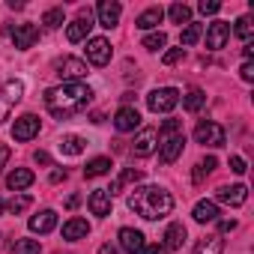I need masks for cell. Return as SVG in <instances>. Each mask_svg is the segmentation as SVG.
<instances>
[{
	"instance_id": "cell-1",
	"label": "cell",
	"mask_w": 254,
	"mask_h": 254,
	"mask_svg": "<svg viewBox=\"0 0 254 254\" xmlns=\"http://www.w3.org/2000/svg\"><path fill=\"white\" fill-rule=\"evenodd\" d=\"M90 102H93V90L84 81H66V84H57V87L45 90V108L57 120H66V117L84 111Z\"/></svg>"
},
{
	"instance_id": "cell-2",
	"label": "cell",
	"mask_w": 254,
	"mask_h": 254,
	"mask_svg": "<svg viewBox=\"0 0 254 254\" xmlns=\"http://www.w3.org/2000/svg\"><path fill=\"white\" fill-rule=\"evenodd\" d=\"M129 209L147 221H159V218H168L171 209H174V197L168 189L162 186H135L132 194H129Z\"/></svg>"
},
{
	"instance_id": "cell-3",
	"label": "cell",
	"mask_w": 254,
	"mask_h": 254,
	"mask_svg": "<svg viewBox=\"0 0 254 254\" xmlns=\"http://www.w3.org/2000/svg\"><path fill=\"white\" fill-rule=\"evenodd\" d=\"M180 105V90L177 87H159L147 96V108L153 114H171Z\"/></svg>"
},
{
	"instance_id": "cell-4",
	"label": "cell",
	"mask_w": 254,
	"mask_h": 254,
	"mask_svg": "<svg viewBox=\"0 0 254 254\" xmlns=\"http://www.w3.org/2000/svg\"><path fill=\"white\" fill-rule=\"evenodd\" d=\"M51 69H54L57 78H63V84H66V81H81V78L87 75V63L78 60V57H57Z\"/></svg>"
},
{
	"instance_id": "cell-5",
	"label": "cell",
	"mask_w": 254,
	"mask_h": 254,
	"mask_svg": "<svg viewBox=\"0 0 254 254\" xmlns=\"http://www.w3.org/2000/svg\"><path fill=\"white\" fill-rule=\"evenodd\" d=\"M224 138H227L224 129H221L218 123H212V120H203V123L194 126V141L203 144V147H221Z\"/></svg>"
},
{
	"instance_id": "cell-6",
	"label": "cell",
	"mask_w": 254,
	"mask_h": 254,
	"mask_svg": "<svg viewBox=\"0 0 254 254\" xmlns=\"http://www.w3.org/2000/svg\"><path fill=\"white\" fill-rule=\"evenodd\" d=\"M111 54H114V48H111V42H108L105 36L87 39V63H93V66H108V63H111Z\"/></svg>"
},
{
	"instance_id": "cell-7",
	"label": "cell",
	"mask_w": 254,
	"mask_h": 254,
	"mask_svg": "<svg viewBox=\"0 0 254 254\" xmlns=\"http://www.w3.org/2000/svg\"><path fill=\"white\" fill-rule=\"evenodd\" d=\"M183 147H186V135H168V138H159V159L165 165H174L180 156H183Z\"/></svg>"
},
{
	"instance_id": "cell-8",
	"label": "cell",
	"mask_w": 254,
	"mask_h": 254,
	"mask_svg": "<svg viewBox=\"0 0 254 254\" xmlns=\"http://www.w3.org/2000/svg\"><path fill=\"white\" fill-rule=\"evenodd\" d=\"M9 36H12V45L18 51H27L39 42V27L36 24H15V27H9Z\"/></svg>"
},
{
	"instance_id": "cell-9",
	"label": "cell",
	"mask_w": 254,
	"mask_h": 254,
	"mask_svg": "<svg viewBox=\"0 0 254 254\" xmlns=\"http://www.w3.org/2000/svg\"><path fill=\"white\" fill-rule=\"evenodd\" d=\"M159 150V129H141L135 135V144H132V153L138 159H147Z\"/></svg>"
},
{
	"instance_id": "cell-10",
	"label": "cell",
	"mask_w": 254,
	"mask_h": 254,
	"mask_svg": "<svg viewBox=\"0 0 254 254\" xmlns=\"http://www.w3.org/2000/svg\"><path fill=\"white\" fill-rule=\"evenodd\" d=\"M39 117L36 114H21L18 120H15V126H12V138L15 141H33L36 135H39Z\"/></svg>"
},
{
	"instance_id": "cell-11",
	"label": "cell",
	"mask_w": 254,
	"mask_h": 254,
	"mask_svg": "<svg viewBox=\"0 0 254 254\" xmlns=\"http://www.w3.org/2000/svg\"><path fill=\"white\" fill-rule=\"evenodd\" d=\"M90 30H93V15H90V9H81V15L66 27V39L69 42H84V39H90Z\"/></svg>"
},
{
	"instance_id": "cell-12",
	"label": "cell",
	"mask_w": 254,
	"mask_h": 254,
	"mask_svg": "<svg viewBox=\"0 0 254 254\" xmlns=\"http://www.w3.org/2000/svg\"><path fill=\"white\" fill-rule=\"evenodd\" d=\"M230 39V24L227 21H212L206 24V48L209 51H221Z\"/></svg>"
},
{
	"instance_id": "cell-13",
	"label": "cell",
	"mask_w": 254,
	"mask_h": 254,
	"mask_svg": "<svg viewBox=\"0 0 254 254\" xmlns=\"http://www.w3.org/2000/svg\"><path fill=\"white\" fill-rule=\"evenodd\" d=\"M120 15H123V6L117 3V0H102V3L96 6V18H99V24H102L105 30L117 27V24H120Z\"/></svg>"
},
{
	"instance_id": "cell-14",
	"label": "cell",
	"mask_w": 254,
	"mask_h": 254,
	"mask_svg": "<svg viewBox=\"0 0 254 254\" xmlns=\"http://www.w3.org/2000/svg\"><path fill=\"white\" fill-rule=\"evenodd\" d=\"M114 126H117V132H135L138 126H141V114L129 105H123L117 114H114Z\"/></svg>"
},
{
	"instance_id": "cell-15",
	"label": "cell",
	"mask_w": 254,
	"mask_h": 254,
	"mask_svg": "<svg viewBox=\"0 0 254 254\" xmlns=\"http://www.w3.org/2000/svg\"><path fill=\"white\" fill-rule=\"evenodd\" d=\"M141 177H144V174H141L138 168H123V171L117 174V180L111 183V189H105V191L114 197V194L126 191V186H138V183H141Z\"/></svg>"
},
{
	"instance_id": "cell-16",
	"label": "cell",
	"mask_w": 254,
	"mask_h": 254,
	"mask_svg": "<svg viewBox=\"0 0 254 254\" xmlns=\"http://www.w3.org/2000/svg\"><path fill=\"white\" fill-rule=\"evenodd\" d=\"M144 245H147V242H144V233H141V230H135V227H123V230H120V248H123L126 254H141Z\"/></svg>"
},
{
	"instance_id": "cell-17",
	"label": "cell",
	"mask_w": 254,
	"mask_h": 254,
	"mask_svg": "<svg viewBox=\"0 0 254 254\" xmlns=\"http://www.w3.org/2000/svg\"><path fill=\"white\" fill-rule=\"evenodd\" d=\"M218 203H227V206H242L248 200V189L239 183V186H221L218 189Z\"/></svg>"
},
{
	"instance_id": "cell-18",
	"label": "cell",
	"mask_w": 254,
	"mask_h": 254,
	"mask_svg": "<svg viewBox=\"0 0 254 254\" xmlns=\"http://www.w3.org/2000/svg\"><path fill=\"white\" fill-rule=\"evenodd\" d=\"M27 227L33 230V233H51L54 227H57V212L54 209H42V212H36V215H30V221H27Z\"/></svg>"
},
{
	"instance_id": "cell-19",
	"label": "cell",
	"mask_w": 254,
	"mask_h": 254,
	"mask_svg": "<svg viewBox=\"0 0 254 254\" xmlns=\"http://www.w3.org/2000/svg\"><path fill=\"white\" fill-rule=\"evenodd\" d=\"M111 200H114V197H111L105 189H96V191L87 197V206H90V212H93V215L108 218V215H111Z\"/></svg>"
},
{
	"instance_id": "cell-20",
	"label": "cell",
	"mask_w": 254,
	"mask_h": 254,
	"mask_svg": "<svg viewBox=\"0 0 254 254\" xmlns=\"http://www.w3.org/2000/svg\"><path fill=\"white\" fill-rule=\"evenodd\" d=\"M33 171H27V168H15V171H9V177H6V189L9 191H24V189H30L33 186Z\"/></svg>"
},
{
	"instance_id": "cell-21",
	"label": "cell",
	"mask_w": 254,
	"mask_h": 254,
	"mask_svg": "<svg viewBox=\"0 0 254 254\" xmlns=\"http://www.w3.org/2000/svg\"><path fill=\"white\" fill-rule=\"evenodd\" d=\"M162 18H165V9H162V6H150V9H144V12L135 18V27H138V30H156V27L162 24Z\"/></svg>"
},
{
	"instance_id": "cell-22",
	"label": "cell",
	"mask_w": 254,
	"mask_h": 254,
	"mask_svg": "<svg viewBox=\"0 0 254 254\" xmlns=\"http://www.w3.org/2000/svg\"><path fill=\"white\" fill-rule=\"evenodd\" d=\"M194 221L197 224H209V221H218V203L215 200H197L194 209H191Z\"/></svg>"
},
{
	"instance_id": "cell-23",
	"label": "cell",
	"mask_w": 254,
	"mask_h": 254,
	"mask_svg": "<svg viewBox=\"0 0 254 254\" xmlns=\"http://www.w3.org/2000/svg\"><path fill=\"white\" fill-rule=\"evenodd\" d=\"M87 236H90V224H87V218H69V221L63 224V239L78 242V239H87Z\"/></svg>"
},
{
	"instance_id": "cell-24",
	"label": "cell",
	"mask_w": 254,
	"mask_h": 254,
	"mask_svg": "<svg viewBox=\"0 0 254 254\" xmlns=\"http://www.w3.org/2000/svg\"><path fill=\"white\" fill-rule=\"evenodd\" d=\"M183 242H186V224L183 221H174V224H168V230H165V248L168 251H177V248H183Z\"/></svg>"
},
{
	"instance_id": "cell-25",
	"label": "cell",
	"mask_w": 254,
	"mask_h": 254,
	"mask_svg": "<svg viewBox=\"0 0 254 254\" xmlns=\"http://www.w3.org/2000/svg\"><path fill=\"white\" fill-rule=\"evenodd\" d=\"M221 251H224V239H221L218 233H212V236H203V239L194 245L191 254H221Z\"/></svg>"
},
{
	"instance_id": "cell-26",
	"label": "cell",
	"mask_w": 254,
	"mask_h": 254,
	"mask_svg": "<svg viewBox=\"0 0 254 254\" xmlns=\"http://www.w3.org/2000/svg\"><path fill=\"white\" fill-rule=\"evenodd\" d=\"M111 168H114V165H111V159H108V156H99V159L87 162V168H84V177H87V180H96V177H105Z\"/></svg>"
},
{
	"instance_id": "cell-27",
	"label": "cell",
	"mask_w": 254,
	"mask_h": 254,
	"mask_svg": "<svg viewBox=\"0 0 254 254\" xmlns=\"http://www.w3.org/2000/svg\"><path fill=\"white\" fill-rule=\"evenodd\" d=\"M203 105H206V93H203V90H189V93L183 96V108H186L189 114H197Z\"/></svg>"
},
{
	"instance_id": "cell-28",
	"label": "cell",
	"mask_w": 254,
	"mask_h": 254,
	"mask_svg": "<svg viewBox=\"0 0 254 254\" xmlns=\"http://www.w3.org/2000/svg\"><path fill=\"white\" fill-rule=\"evenodd\" d=\"M30 206H33V197H30V194H15L12 200L3 203V212H9V215H21V212L30 209Z\"/></svg>"
},
{
	"instance_id": "cell-29",
	"label": "cell",
	"mask_w": 254,
	"mask_h": 254,
	"mask_svg": "<svg viewBox=\"0 0 254 254\" xmlns=\"http://www.w3.org/2000/svg\"><path fill=\"white\" fill-rule=\"evenodd\" d=\"M63 21H66L63 6H51V9H45V15H42V27H45V30H57Z\"/></svg>"
},
{
	"instance_id": "cell-30",
	"label": "cell",
	"mask_w": 254,
	"mask_h": 254,
	"mask_svg": "<svg viewBox=\"0 0 254 254\" xmlns=\"http://www.w3.org/2000/svg\"><path fill=\"white\" fill-rule=\"evenodd\" d=\"M60 153H63V156H81V153H84V138L66 135V138L60 141Z\"/></svg>"
},
{
	"instance_id": "cell-31",
	"label": "cell",
	"mask_w": 254,
	"mask_h": 254,
	"mask_svg": "<svg viewBox=\"0 0 254 254\" xmlns=\"http://www.w3.org/2000/svg\"><path fill=\"white\" fill-rule=\"evenodd\" d=\"M215 168H218L215 156H206V159H200V162L194 165V174H191V180H194V183H203V177H209Z\"/></svg>"
},
{
	"instance_id": "cell-32",
	"label": "cell",
	"mask_w": 254,
	"mask_h": 254,
	"mask_svg": "<svg viewBox=\"0 0 254 254\" xmlns=\"http://www.w3.org/2000/svg\"><path fill=\"white\" fill-rule=\"evenodd\" d=\"M168 15L174 24H191V6H186V3H174L168 9Z\"/></svg>"
},
{
	"instance_id": "cell-33",
	"label": "cell",
	"mask_w": 254,
	"mask_h": 254,
	"mask_svg": "<svg viewBox=\"0 0 254 254\" xmlns=\"http://www.w3.org/2000/svg\"><path fill=\"white\" fill-rule=\"evenodd\" d=\"M200 33H203V27H200V24H194V21H191V24H186V30L180 33V48L194 45V42L200 39Z\"/></svg>"
},
{
	"instance_id": "cell-34",
	"label": "cell",
	"mask_w": 254,
	"mask_h": 254,
	"mask_svg": "<svg viewBox=\"0 0 254 254\" xmlns=\"http://www.w3.org/2000/svg\"><path fill=\"white\" fill-rule=\"evenodd\" d=\"M233 33L248 45L251 42V33H254V24H251V18L248 15H242V18H236V24H233Z\"/></svg>"
},
{
	"instance_id": "cell-35",
	"label": "cell",
	"mask_w": 254,
	"mask_h": 254,
	"mask_svg": "<svg viewBox=\"0 0 254 254\" xmlns=\"http://www.w3.org/2000/svg\"><path fill=\"white\" fill-rule=\"evenodd\" d=\"M42 245L36 239H15V245L9 248V254H39Z\"/></svg>"
},
{
	"instance_id": "cell-36",
	"label": "cell",
	"mask_w": 254,
	"mask_h": 254,
	"mask_svg": "<svg viewBox=\"0 0 254 254\" xmlns=\"http://www.w3.org/2000/svg\"><path fill=\"white\" fill-rule=\"evenodd\" d=\"M141 45H144V48H147V51H162V48H165V45H168V36H165V33H162V30H156V33H147V36H144V42H141Z\"/></svg>"
},
{
	"instance_id": "cell-37",
	"label": "cell",
	"mask_w": 254,
	"mask_h": 254,
	"mask_svg": "<svg viewBox=\"0 0 254 254\" xmlns=\"http://www.w3.org/2000/svg\"><path fill=\"white\" fill-rule=\"evenodd\" d=\"M24 96V84L21 81H6V87H3V102H18Z\"/></svg>"
},
{
	"instance_id": "cell-38",
	"label": "cell",
	"mask_w": 254,
	"mask_h": 254,
	"mask_svg": "<svg viewBox=\"0 0 254 254\" xmlns=\"http://www.w3.org/2000/svg\"><path fill=\"white\" fill-rule=\"evenodd\" d=\"M180 132H183V123H180V120H165V123H162V132H159V138L180 135Z\"/></svg>"
},
{
	"instance_id": "cell-39",
	"label": "cell",
	"mask_w": 254,
	"mask_h": 254,
	"mask_svg": "<svg viewBox=\"0 0 254 254\" xmlns=\"http://www.w3.org/2000/svg\"><path fill=\"white\" fill-rule=\"evenodd\" d=\"M183 57H186V48H171V51H165L162 63H165V66H174V63H180Z\"/></svg>"
},
{
	"instance_id": "cell-40",
	"label": "cell",
	"mask_w": 254,
	"mask_h": 254,
	"mask_svg": "<svg viewBox=\"0 0 254 254\" xmlns=\"http://www.w3.org/2000/svg\"><path fill=\"white\" fill-rule=\"evenodd\" d=\"M197 9H200L203 15H215V12L221 9V3H218V0H200V3H197Z\"/></svg>"
},
{
	"instance_id": "cell-41",
	"label": "cell",
	"mask_w": 254,
	"mask_h": 254,
	"mask_svg": "<svg viewBox=\"0 0 254 254\" xmlns=\"http://www.w3.org/2000/svg\"><path fill=\"white\" fill-rule=\"evenodd\" d=\"M230 171L242 177V174L248 171V165H245V159H242V156H233V159H230Z\"/></svg>"
},
{
	"instance_id": "cell-42",
	"label": "cell",
	"mask_w": 254,
	"mask_h": 254,
	"mask_svg": "<svg viewBox=\"0 0 254 254\" xmlns=\"http://www.w3.org/2000/svg\"><path fill=\"white\" fill-rule=\"evenodd\" d=\"M239 75H242V81H248V84L254 81V66H251V60H245V63H242V69H239Z\"/></svg>"
},
{
	"instance_id": "cell-43",
	"label": "cell",
	"mask_w": 254,
	"mask_h": 254,
	"mask_svg": "<svg viewBox=\"0 0 254 254\" xmlns=\"http://www.w3.org/2000/svg\"><path fill=\"white\" fill-rule=\"evenodd\" d=\"M141 254H168V248H165L162 242H156V245H144Z\"/></svg>"
},
{
	"instance_id": "cell-44",
	"label": "cell",
	"mask_w": 254,
	"mask_h": 254,
	"mask_svg": "<svg viewBox=\"0 0 254 254\" xmlns=\"http://www.w3.org/2000/svg\"><path fill=\"white\" fill-rule=\"evenodd\" d=\"M6 162H9V147H6V144H0V171L6 168Z\"/></svg>"
},
{
	"instance_id": "cell-45",
	"label": "cell",
	"mask_w": 254,
	"mask_h": 254,
	"mask_svg": "<svg viewBox=\"0 0 254 254\" xmlns=\"http://www.w3.org/2000/svg\"><path fill=\"white\" fill-rule=\"evenodd\" d=\"M33 159H36L39 165H51V156H48L45 150H36V153H33Z\"/></svg>"
},
{
	"instance_id": "cell-46",
	"label": "cell",
	"mask_w": 254,
	"mask_h": 254,
	"mask_svg": "<svg viewBox=\"0 0 254 254\" xmlns=\"http://www.w3.org/2000/svg\"><path fill=\"white\" fill-rule=\"evenodd\" d=\"M9 102H3V99H0V123H3V120H9Z\"/></svg>"
},
{
	"instance_id": "cell-47",
	"label": "cell",
	"mask_w": 254,
	"mask_h": 254,
	"mask_svg": "<svg viewBox=\"0 0 254 254\" xmlns=\"http://www.w3.org/2000/svg\"><path fill=\"white\" fill-rule=\"evenodd\" d=\"M66 177H69V174H66V171H60V168H57V171H51V183H63Z\"/></svg>"
},
{
	"instance_id": "cell-48",
	"label": "cell",
	"mask_w": 254,
	"mask_h": 254,
	"mask_svg": "<svg viewBox=\"0 0 254 254\" xmlns=\"http://www.w3.org/2000/svg\"><path fill=\"white\" fill-rule=\"evenodd\" d=\"M218 227H221V233H230V230H236V221H233V218H227V221H221Z\"/></svg>"
},
{
	"instance_id": "cell-49",
	"label": "cell",
	"mask_w": 254,
	"mask_h": 254,
	"mask_svg": "<svg viewBox=\"0 0 254 254\" xmlns=\"http://www.w3.org/2000/svg\"><path fill=\"white\" fill-rule=\"evenodd\" d=\"M99 254H120V248H114V245L108 242V245H102V248H99Z\"/></svg>"
},
{
	"instance_id": "cell-50",
	"label": "cell",
	"mask_w": 254,
	"mask_h": 254,
	"mask_svg": "<svg viewBox=\"0 0 254 254\" xmlns=\"http://www.w3.org/2000/svg\"><path fill=\"white\" fill-rule=\"evenodd\" d=\"M78 203H81V197H78V194H72V197H69V200H66V206H69V209H75V206H78Z\"/></svg>"
},
{
	"instance_id": "cell-51",
	"label": "cell",
	"mask_w": 254,
	"mask_h": 254,
	"mask_svg": "<svg viewBox=\"0 0 254 254\" xmlns=\"http://www.w3.org/2000/svg\"><path fill=\"white\" fill-rule=\"evenodd\" d=\"M251 54H254V48H251V42H248V45L242 48V57H245V60H251Z\"/></svg>"
},
{
	"instance_id": "cell-52",
	"label": "cell",
	"mask_w": 254,
	"mask_h": 254,
	"mask_svg": "<svg viewBox=\"0 0 254 254\" xmlns=\"http://www.w3.org/2000/svg\"><path fill=\"white\" fill-rule=\"evenodd\" d=\"M0 212H3V197H0Z\"/></svg>"
}]
</instances>
